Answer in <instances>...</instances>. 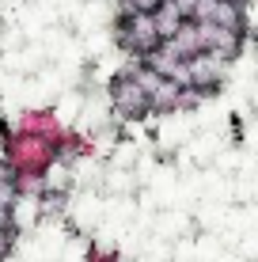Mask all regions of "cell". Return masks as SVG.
I'll use <instances>...</instances> for the list:
<instances>
[{
	"label": "cell",
	"instance_id": "obj_1",
	"mask_svg": "<svg viewBox=\"0 0 258 262\" xmlns=\"http://www.w3.org/2000/svg\"><path fill=\"white\" fill-rule=\"evenodd\" d=\"M122 42H126L129 50H156V42H159V34H156V27L148 15H133L129 27L122 31Z\"/></svg>",
	"mask_w": 258,
	"mask_h": 262
},
{
	"label": "cell",
	"instance_id": "obj_2",
	"mask_svg": "<svg viewBox=\"0 0 258 262\" xmlns=\"http://www.w3.org/2000/svg\"><path fill=\"white\" fill-rule=\"evenodd\" d=\"M114 103H118L122 114H140L148 106V95H145V88H140V80H122V84L114 88Z\"/></svg>",
	"mask_w": 258,
	"mask_h": 262
},
{
	"label": "cell",
	"instance_id": "obj_3",
	"mask_svg": "<svg viewBox=\"0 0 258 262\" xmlns=\"http://www.w3.org/2000/svg\"><path fill=\"white\" fill-rule=\"evenodd\" d=\"M152 27H156L159 38H167V34H179V31H182V12H179L175 4H163V8H159V15L152 19Z\"/></svg>",
	"mask_w": 258,
	"mask_h": 262
},
{
	"label": "cell",
	"instance_id": "obj_4",
	"mask_svg": "<svg viewBox=\"0 0 258 262\" xmlns=\"http://www.w3.org/2000/svg\"><path fill=\"white\" fill-rule=\"evenodd\" d=\"M126 4H129V8H140V12H152L159 0H126Z\"/></svg>",
	"mask_w": 258,
	"mask_h": 262
}]
</instances>
